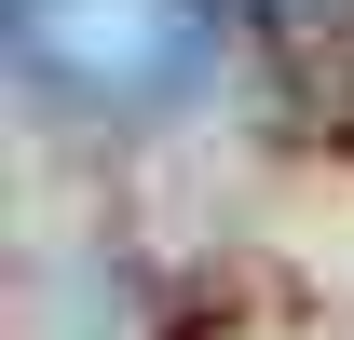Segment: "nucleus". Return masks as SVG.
I'll list each match as a JSON object with an SVG mask.
<instances>
[{"mask_svg": "<svg viewBox=\"0 0 354 340\" xmlns=\"http://www.w3.org/2000/svg\"><path fill=\"white\" fill-rule=\"evenodd\" d=\"M0 28L28 82L95 123H150L218 68V0H0Z\"/></svg>", "mask_w": 354, "mask_h": 340, "instance_id": "obj_1", "label": "nucleus"}]
</instances>
